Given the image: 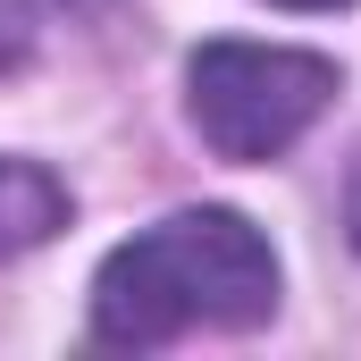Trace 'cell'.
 <instances>
[{"instance_id":"6da1fadb","label":"cell","mask_w":361,"mask_h":361,"mask_svg":"<svg viewBox=\"0 0 361 361\" xmlns=\"http://www.w3.org/2000/svg\"><path fill=\"white\" fill-rule=\"evenodd\" d=\"M277 311V252L235 210H177L118 244L92 277L101 345H169L185 328H261Z\"/></svg>"},{"instance_id":"5b68a950","label":"cell","mask_w":361,"mask_h":361,"mask_svg":"<svg viewBox=\"0 0 361 361\" xmlns=\"http://www.w3.org/2000/svg\"><path fill=\"white\" fill-rule=\"evenodd\" d=\"M353 244H361V169H353Z\"/></svg>"},{"instance_id":"277c9868","label":"cell","mask_w":361,"mask_h":361,"mask_svg":"<svg viewBox=\"0 0 361 361\" xmlns=\"http://www.w3.org/2000/svg\"><path fill=\"white\" fill-rule=\"evenodd\" d=\"M17 42H25V34H17V8L0 0V59H17Z\"/></svg>"},{"instance_id":"8992f818","label":"cell","mask_w":361,"mask_h":361,"mask_svg":"<svg viewBox=\"0 0 361 361\" xmlns=\"http://www.w3.org/2000/svg\"><path fill=\"white\" fill-rule=\"evenodd\" d=\"M286 8H345V0H286Z\"/></svg>"},{"instance_id":"7a4b0ae2","label":"cell","mask_w":361,"mask_h":361,"mask_svg":"<svg viewBox=\"0 0 361 361\" xmlns=\"http://www.w3.org/2000/svg\"><path fill=\"white\" fill-rule=\"evenodd\" d=\"M185 101L202 143L252 169V160H277L336 101V68L319 51H277V42H202L185 68Z\"/></svg>"},{"instance_id":"3957f363","label":"cell","mask_w":361,"mask_h":361,"mask_svg":"<svg viewBox=\"0 0 361 361\" xmlns=\"http://www.w3.org/2000/svg\"><path fill=\"white\" fill-rule=\"evenodd\" d=\"M59 227H68L59 177H42L34 160H0V252H25V244H42Z\"/></svg>"}]
</instances>
